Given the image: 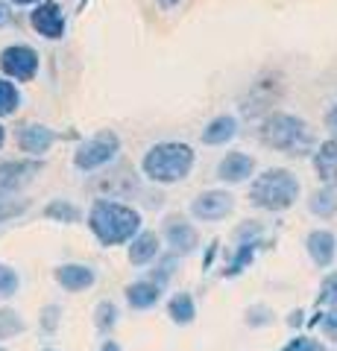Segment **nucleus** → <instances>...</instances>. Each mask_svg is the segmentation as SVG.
<instances>
[{
  "label": "nucleus",
  "instance_id": "obj_1",
  "mask_svg": "<svg viewBox=\"0 0 337 351\" xmlns=\"http://www.w3.org/2000/svg\"><path fill=\"white\" fill-rule=\"evenodd\" d=\"M89 228L103 246H117L132 240L141 228V214L135 208L121 205V202H108L97 199L89 211Z\"/></svg>",
  "mask_w": 337,
  "mask_h": 351
},
{
  "label": "nucleus",
  "instance_id": "obj_2",
  "mask_svg": "<svg viewBox=\"0 0 337 351\" xmlns=\"http://www.w3.org/2000/svg\"><path fill=\"white\" fill-rule=\"evenodd\" d=\"M261 141H264L267 147H273L279 152H285V156H308L317 147V141H314V132L311 126L305 123L302 117L297 114H270L264 120V126H261Z\"/></svg>",
  "mask_w": 337,
  "mask_h": 351
},
{
  "label": "nucleus",
  "instance_id": "obj_3",
  "mask_svg": "<svg viewBox=\"0 0 337 351\" xmlns=\"http://www.w3.org/2000/svg\"><path fill=\"white\" fill-rule=\"evenodd\" d=\"M141 167H144L147 179L159 184H176L194 167V149L188 144H179V141H161V144L147 149Z\"/></svg>",
  "mask_w": 337,
  "mask_h": 351
},
{
  "label": "nucleus",
  "instance_id": "obj_4",
  "mask_svg": "<svg viewBox=\"0 0 337 351\" xmlns=\"http://www.w3.org/2000/svg\"><path fill=\"white\" fill-rule=\"evenodd\" d=\"M249 199H253V205L264 208V211H288L299 199V182L290 170L273 167V170L261 173L253 182Z\"/></svg>",
  "mask_w": 337,
  "mask_h": 351
},
{
  "label": "nucleus",
  "instance_id": "obj_5",
  "mask_svg": "<svg viewBox=\"0 0 337 351\" xmlns=\"http://www.w3.org/2000/svg\"><path fill=\"white\" fill-rule=\"evenodd\" d=\"M121 152V138L115 135V132H97V135H91L89 141H82V144L77 147V152H73V167L82 170V173H91V170H100L106 167V164H112L115 156Z\"/></svg>",
  "mask_w": 337,
  "mask_h": 351
},
{
  "label": "nucleus",
  "instance_id": "obj_6",
  "mask_svg": "<svg viewBox=\"0 0 337 351\" xmlns=\"http://www.w3.org/2000/svg\"><path fill=\"white\" fill-rule=\"evenodd\" d=\"M41 59L38 50L30 47V44H9V47L0 50V73L12 82H30L38 76Z\"/></svg>",
  "mask_w": 337,
  "mask_h": 351
},
{
  "label": "nucleus",
  "instance_id": "obj_7",
  "mask_svg": "<svg viewBox=\"0 0 337 351\" xmlns=\"http://www.w3.org/2000/svg\"><path fill=\"white\" fill-rule=\"evenodd\" d=\"M30 27L47 41H59L65 38L68 29V15L59 0H38L36 6H30Z\"/></svg>",
  "mask_w": 337,
  "mask_h": 351
},
{
  "label": "nucleus",
  "instance_id": "obj_8",
  "mask_svg": "<svg viewBox=\"0 0 337 351\" xmlns=\"http://www.w3.org/2000/svg\"><path fill=\"white\" fill-rule=\"evenodd\" d=\"M38 173H41L38 158L3 161L0 164V199H9V196H15L18 191H24Z\"/></svg>",
  "mask_w": 337,
  "mask_h": 351
},
{
  "label": "nucleus",
  "instance_id": "obj_9",
  "mask_svg": "<svg viewBox=\"0 0 337 351\" xmlns=\"http://www.w3.org/2000/svg\"><path fill=\"white\" fill-rule=\"evenodd\" d=\"M235 208V196L226 191H205L191 202V214L202 223H217V219L229 217Z\"/></svg>",
  "mask_w": 337,
  "mask_h": 351
},
{
  "label": "nucleus",
  "instance_id": "obj_10",
  "mask_svg": "<svg viewBox=\"0 0 337 351\" xmlns=\"http://www.w3.org/2000/svg\"><path fill=\"white\" fill-rule=\"evenodd\" d=\"M165 240H167V246L173 249V255H191V252L200 246L197 228H194L188 219H182V217H167Z\"/></svg>",
  "mask_w": 337,
  "mask_h": 351
},
{
  "label": "nucleus",
  "instance_id": "obj_11",
  "mask_svg": "<svg viewBox=\"0 0 337 351\" xmlns=\"http://www.w3.org/2000/svg\"><path fill=\"white\" fill-rule=\"evenodd\" d=\"M53 144H56V132L45 123H24L18 129V147L32 158L45 156Z\"/></svg>",
  "mask_w": 337,
  "mask_h": 351
},
{
  "label": "nucleus",
  "instance_id": "obj_12",
  "mask_svg": "<svg viewBox=\"0 0 337 351\" xmlns=\"http://www.w3.org/2000/svg\"><path fill=\"white\" fill-rule=\"evenodd\" d=\"M253 173H255V158L246 156V152H229V156L220 158V164H217V179H223L229 184H241Z\"/></svg>",
  "mask_w": 337,
  "mask_h": 351
},
{
  "label": "nucleus",
  "instance_id": "obj_13",
  "mask_svg": "<svg viewBox=\"0 0 337 351\" xmlns=\"http://www.w3.org/2000/svg\"><path fill=\"white\" fill-rule=\"evenodd\" d=\"M314 170H317L320 182L329 188H337V135L323 141L320 147H314Z\"/></svg>",
  "mask_w": 337,
  "mask_h": 351
},
{
  "label": "nucleus",
  "instance_id": "obj_14",
  "mask_svg": "<svg viewBox=\"0 0 337 351\" xmlns=\"http://www.w3.org/2000/svg\"><path fill=\"white\" fill-rule=\"evenodd\" d=\"M305 246H308V255H311V261L317 263V267H329V263L334 261L337 240H334L332 232H325V228H317V232H311L308 240H305Z\"/></svg>",
  "mask_w": 337,
  "mask_h": 351
},
{
  "label": "nucleus",
  "instance_id": "obj_15",
  "mask_svg": "<svg viewBox=\"0 0 337 351\" xmlns=\"http://www.w3.org/2000/svg\"><path fill=\"white\" fill-rule=\"evenodd\" d=\"M56 281L68 293L89 290L91 284H94V269L91 267H82V263H65V267L56 269Z\"/></svg>",
  "mask_w": 337,
  "mask_h": 351
},
{
  "label": "nucleus",
  "instance_id": "obj_16",
  "mask_svg": "<svg viewBox=\"0 0 337 351\" xmlns=\"http://www.w3.org/2000/svg\"><path fill=\"white\" fill-rule=\"evenodd\" d=\"M235 135H237V120L232 114H220L202 129V144L220 147V144H226V141H232Z\"/></svg>",
  "mask_w": 337,
  "mask_h": 351
},
{
  "label": "nucleus",
  "instance_id": "obj_17",
  "mask_svg": "<svg viewBox=\"0 0 337 351\" xmlns=\"http://www.w3.org/2000/svg\"><path fill=\"white\" fill-rule=\"evenodd\" d=\"M159 252H161L159 234H153V232L135 234V237H132V246H129V263H135V267H144L147 261L159 258Z\"/></svg>",
  "mask_w": 337,
  "mask_h": 351
},
{
  "label": "nucleus",
  "instance_id": "obj_18",
  "mask_svg": "<svg viewBox=\"0 0 337 351\" xmlns=\"http://www.w3.org/2000/svg\"><path fill=\"white\" fill-rule=\"evenodd\" d=\"M159 299H161V284H156V281H138V284H129L126 287V302H129V307H135V311H147V307H153Z\"/></svg>",
  "mask_w": 337,
  "mask_h": 351
},
{
  "label": "nucleus",
  "instance_id": "obj_19",
  "mask_svg": "<svg viewBox=\"0 0 337 351\" xmlns=\"http://www.w3.org/2000/svg\"><path fill=\"white\" fill-rule=\"evenodd\" d=\"M21 108V91L12 80L0 76V117H12Z\"/></svg>",
  "mask_w": 337,
  "mask_h": 351
},
{
  "label": "nucleus",
  "instance_id": "obj_20",
  "mask_svg": "<svg viewBox=\"0 0 337 351\" xmlns=\"http://www.w3.org/2000/svg\"><path fill=\"white\" fill-rule=\"evenodd\" d=\"M308 208H311V214H317V217H323V219L334 217V214H337V193H334V188H325V191L311 193Z\"/></svg>",
  "mask_w": 337,
  "mask_h": 351
},
{
  "label": "nucleus",
  "instance_id": "obj_21",
  "mask_svg": "<svg viewBox=\"0 0 337 351\" xmlns=\"http://www.w3.org/2000/svg\"><path fill=\"white\" fill-rule=\"evenodd\" d=\"M194 316H197V307H194V299L188 293H176L170 299V319L176 325H188L194 322Z\"/></svg>",
  "mask_w": 337,
  "mask_h": 351
},
{
  "label": "nucleus",
  "instance_id": "obj_22",
  "mask_svg": "<svg viewBox=\"0 0 337 351\" xmlns=\"http://www.w3.org/2000/svg\"><path fill=\"white\" fill-rule=\"evenodd\" d=\"M45 217L56 219V223H77L80 219V208L65 202V199H53L47 208H45Z\"/></svg>",
  "mask_w": 337,
  "mask_h": 351
},
{
  "label": "nucleus",
  "instance_id": "obj_23",
  "mask_svg": "<svg viewBox=\"0 0 337 351\" xmlns=\"http://www.w3.org/2000/svg\"><path fill=\"white\" fill-rule=\"evenodd\" d=\"M24 331V319L15 311H0V339H9Z\"/></svg>",
  "mask_w": 337,
  "mask_h": 351
},
{
  "label": "nucleus",
  "instance_id": "obj_24",
  "mask_svg": "<svg viewBox=\"0 0 337 351\" xmlns=\"http://www.w3.org/2000/svg\"><path fill=\"white\" fill-rule=\"evenodd\" d=\"M18 272L12 267H6V263H0V299H9V295L18 293Z\"/></svg>",
  "mask_w": 337,
  "mask_h": 351
},
{
  "label": "nucleus",
  "instance_id": "obj_25",
  "mask_svg": "<svg viewBox=\"0 0 337 351\" xmlns=\"http://www.w3.org/2000/svg\"><path fill=\"white\" fill-rule=\"evenodd\" d=\"M115 322H117V307L112 302H100V304H97V328H100V331H108Z\"/></svg>",
  "mask_w": 337,
  "mask_h": 351
},
{
  "label": "nucleus",
  "instance_id": "obj_26",
  "mask_svg": "<svg viewBox=\"0 0 337 351\" xmlns=\"http://www.w3.org/2000/svg\"><path fill=\"white\" fill-rule=\"evenodd\" d=\"M317 302H320V304H329V307H337V272L323 281L320 299H317Z\"/></svg>",
  "mask_w": 337,
  "mask_h": 351
},
{
  "label": "nucleus",
  "instance_id": "obj_27",
  "mask_svg": "<svg viewBox=\"0 0 337 351\" xmlns=\"http://www.w3.org/2000/svg\"><path fill=\"white\" fill-rule=\"evenodd\" d=\"M27 211V202H12V199H0V223H6V219H15Z\"/></svg>",
  "mask_w": 337,
  "mask_h": 351
},
{
  "label": "nucleus",
  "instance_id": "obj_28",
  "mask_svg": "<svg viewBox=\"0 0 337 351\" xmlns=\"http://www.w3.org/2000/svg\"><path fill=\"white\" fill-rule=\"evenodd\" d=\"M285 351H325L317 339H308V337H299V339H293V343L285 348Z\"/></svg>",
  "mask_w": 337,
  "mask_h": 351
},
{
  "label": "nucleus",
  "instance_id": "obj_29",
  "mask_svg": "<svg viewBox=\"0 0 337 351\" xmlns=\"http://www.w3.org/2000/svg\"><path fill=\"white\" fill-rule=\"evenodd\" d=\"M320 328H323V334L329 337V339H337V307H332V313L323 316Z\"/></svg>",
  "mask_w": 337,
  "mask_h": 351
},
{
  "label": "nucleus",
  "instance_id": "obj_30",
  "mask_svg": "<svg viewBox=\"0 0 337 351\" xmlns=\"http://www.w3.org/2000/svg\"><path fill=\"white\" fill-rule=\"evenodd\" d=\"M12 24V3L9 0H0V29Z\"/></svg>",
  "mask_w": 337,
  "mask_h": 351
},
{
  "label": "nucleus",
  "instance_id": "obj_31",
  "mask_svg": "<svg viewBox=\"0 0 337 351\" xmlns=\"http://www.w3.org/2000/svg\"><path fill=\"white\" fill-rule=\"evenodd\" d=\"M325 126H329L334 135H337V103L329 108V114H325Z\"/></svg>",
  "mask_w": 337,
  "mask_h": 351
},
{
  "label": "nucleus",
  "instance_id": "obj_32",
  "mask_svg": "<svg viewBox=\"0 0 337 351\" xmlns=\"http://www.w3.org/2000/svg\"><path fill=\"white\" fill-rule=\"evenodd\" d=\"M161 12H173V9H179L182 6V0H156Z\"/></svg>",
  "mask_w": 337,
  "mask_h": 351
},
{
  "label": "nucleus",
  "instance_id": "obj_33",
  "mask_svg": "<svg viewBox=\"0 0 337 351\" xmlns=\"http://www.w3.org/2000/svg\"><path fill=\"white\" fill-rule=\"evenodd\" d=\"M9 3H12V6H36L38 0H9Z\"/></svg>",
  "mask_w": 337,
  "mask_h": 351
},
{
  "label": "nucleus",
  "instance_id": "obj_34",
  "mask_svg": "<svg viewBox=\"0 0 337 351\" xmlns=\"http://www.w3.org/2000/svg\"><path fill=\"white\" fill-rule=\"evenodd\" d=\"M100 351H121V346H117V343H112V339H108V343H103V346H100Z\"/></svg>",
  "mask_w": 337,
  "mask_h": 351
},
{
  "label": "nucleus",
  "instance_id": "obj_35",
  "mask_svg": "<svg viewBox=\"0 0 337 351\" xmlns=\"http://www.w3.org/2000/svg\"><path fill=\"white\" fill-rule=\"evenodd\" d=\"M3 141H6V129H3V123H0V147H3Z\"/></svg>",
  "mask_w": 337,
  "mask_h": 351
},
{
  "label": "nucleus",
  "instance_id": "obj_36",
  "mask_svg": "<svg viewBox=\"0 0 337 351\" xmlns=\"http://www.w3.org/2000/svg\"><path fill=\"white\" fill-rule=\"evenodd\" d=\"M0 351H3V348H0Z\"/></svg>",
  "mask_w": 337,
  "mask_h": 351
}]
</instances>
